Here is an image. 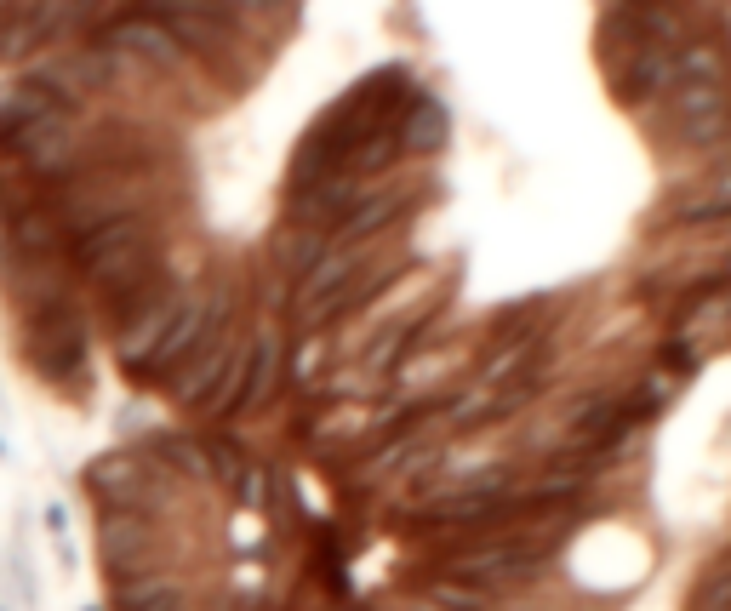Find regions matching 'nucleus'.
Listing matches in <instances>:
<instances>
[{"label":"nucleus","mask_w":731,"mask_h":611,"mask_svg":"<svg viewBox=\"0 0 731 611\" xmlns=\"http://www.w3.org/2000/svg\"><path fill=\"white\" fill-rule=\"evenodd\" d=\"M412 69L406 63H377L372 75H360L343 98H332L309 120V132L297 138L292 149V166H286V195L297 189H315V183H332L343 172V160L355 155V143L377 126H389V120L406 109L412 98Z\"/></svg>","instance_id":"1"},{"label":"nucleus","mask_w":731,"mask_h":611,"mask_svg":"<svg viewBox=\"0 0 731 611\" xmlns=\"http://www.w3.org/2000/svg\"><path fill=\"white\" fill-rule=\"evenodd\" d=\"M18 326H23L18 332L23 366L46 389L86 400V389H92V320H86V303L69 297V303H52V309L23 315Z\"/></svg>","instance_id":"2"},{"label":"nucleus","mask_w":731,"mask_h":611,"mask_svg":"<svg viewBox=\"0 0 731 611\" xmlns=\"http://www.w3.org/2000/svg\"><path fill=\"white\" fill-rule=\"evenodd\" d=\"M657 138L669 132L680 149H714L731 138V86L726 80H703V86H674L652 109Z\"/></svg>","instance_id":"3"},{"label":"nucleus","mask_w":731,"mask_h":611,"mask_svg":"<svg viewBox=\"0 0 731 611\" xmlns=\"http://www.w3.org/2000/svg\"><path fill=\"white\" fill-rule=\"evenodd\" d=\"M280 377H286V337H280L275 326L246 332V343H240L235 395H229V406H223L218 423H235V417H246V412H263V406L280 395Z\"/></svg>","instance_id":"4"},{"label":"nucleus","mask_w":731,"mask_h":611,"mask_svg":"<svg viewBox=\"0 0 731 611\" xmlns=\"http://www.w3.org/2000/svg\"><path fill=\"white\" fill-rule=\"evenodd\" d=\"M446 132H452V109L435 98V92H412L406 109L395 115V138L406 160H429L446 149Z\"/></svg>","instance_id":"5"},{"label":"nucleus","mask_w":731,"mask_h":611,"mask_svg":"<svg viewBox=\"0 0 731 611\" xmlns=\"http://www.w3.org/2000/svg\"><path fill=\"white\" fill-rule=\"evenodd\" d=\"M674 80H669V52H629L617 58L612 69V98L623 109H646L652 98H663Z\"/></svg>","instance_id":"6"},{"label":"nucleus","mask_w":731,"mask_h":611,"mask_svg":"<svg viewBox=\"0 0 731 611\" xmlns=\"http://www.w3.org/2000/svg\"><path fill=\"white\" fill-rule=\"evenodd\" d=\"M46 532L58 537V543H69V509H63V503H52V509H46Z\"/></svg>","instance_id":"7"},{"label":"nucleus","mask_w":731,"mask_h":611,"mask_svg":"<svg viewBox=\"0 0 731 611\" xmlns=\"http://www.w3.org/2000/svg\"><path fill=\"white\" fill-rule=\"evenodd\" d=\"M6 457H12V452H6V440H0V463H6Z\"/></svg>","instance_id":"8"},{"label":"nucleus","mask_w":731,"mask_h":611,"mask_svg":"<svg viewBox=\"0 0 731 611\" xmlns=\"http://www.w3.org/2000/svg\"><path fill=\"white\" fill-rule=\"evenodd\" d=\"M86 611H103V606H86Z\"/></svg>","instance_id":"9"}]
</instances>
